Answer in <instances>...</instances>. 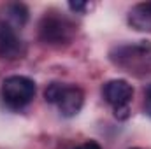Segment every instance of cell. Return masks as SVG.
Masks as SVG:
<instances>
[{
	"mask_svg": "<svg viewBox=\"0 0 151 149\" xmlns=\"http://www.w3.org/2000/svg\"><path fill=\"white\" fill-rule=\"evenodd\" d=\"M128 25L137 32H151V2L135 4L130 9Z\"/></svg>",
	"mask_w": 151,
	"mask_h": 149,
	"instance_id": "8992f818",
	"label": "cell"
},
{
	"mask_svg": "<svg viewBox=\"0 0 151 149\" xmlns=\"http://www.w3.org/2000/svg\"><path fill=\"white\" fill-rule=\"evenodd\" d=\"M113 60L128 72H135V69H144L146 62L151 60V44L148 40H141L134 46H121L113 54Z\"/></svg>",
	"mask_w": 151,
	"mask_h": 149,
	"instance_id": "3957f363",
	"label": "cell"
},
{
	"mask_svg": "<svg viewBox=\"0 0 151 149\" xmlns=\"http://www.w3.org/2000/svg\"><path fill=\"white\" fill-rule=\"evenodd\" d=\"M65 84H62V82H51V84H47V88H46V91H44V98H46V102H49V104H58L60 102V98H62V95H63V91H65Z\"/></svg>",
	"mask_w": 151,
	"mask_h": 149,
	"instance_id": "9c48e42d",
	"label": "cell"
},
{
	"mask_svg": "<svg viewBox=\"0 0 151 149\" xmlns=\"http://www.w3.org/2000/svg\"><path fill=\"white\" fill-rule=\"evenodd\" d=\"M19 39L16 35L14 28L7 23L0 21V56L4 58H16L19 54Z\"/></svg>",
	"mask_w": 151,
	"mask_h": 149,
	"instance_id": "52a82bcc",
	"label": "cell"
},
{
	"mask_svg": "<svg viewBox=\"0 0 151 149\" xmlns=\"http://www.w3.org/2000/svg\"><path fill=\"white\" fill-rule=\"evenodd\" d=\"M35 82L25 75H11L2 82V98L12 109H21L28 105L35 97Z\"/></svg>",
	"mask_w": 151,
	"mask_h": 149,
	"instance_id": "6da1fadb",
	"label": "cell"
},
{
	"mask_svg": "<svg viewBox=\"0 0 151 149\" xmlns=\"http://www.w3.org/2000/svg\"><path fill=\"white\" fill-rule=\"evenodd\" d=\"M102 93H104V98L107 100V104H111L113 107H121V105L130 104V100L134 97V88L125 79H113L104 84Z\"/></svg>",
	"mask_w": 151,
	"mask_h": 149,
	"instance_id": "277c9868",
	"label": "cell"
},
{
	"mask_svg": "<svg viewBox=\"0 0 151 149\" xmlns=\"http://www.w3.org/2000/svg\"><path fill=\"white\" fill-rule=\"evenodd\" d=\"M83 104H84V93L81 88L77 86H67L60 102L56 104L58 109L62 112V116L65 117H74L76 114H79V111L83 109Z\"/></svg>",
	"mask_w": 151,
	"mask_h": 149,
	"instance_id": "5b68a950",
	"label": "cell"
},
{
	"mask_svg": "<svg viewBox=\"0 0 151 149\" xmlns=\"http://www.w3.org/2000/svg\"><path fill=\"white\" fill-rule=\"evenodd\" d=\"M5 14H7V23L11 28L14 27H23L28 19V9L23 4H9L5 7Z\"/></svg>",
	"mask_w": 151,
	"mask_h": 149,
	"instance_id": "ba28073f",
	"label": "cell"
},
{
	"mask_svg": "<svg viewBox=\"0 0 151 149\" xmlns=\"http://www.w3.org/2000/svg\"><path fill=\"white\" fill-rule=\"evenodd\" d=\"M69 7H70L74 12H81V14H83V12H86L88 9H91V4L83 2V0H76V2L70 0V2H69Z\"/></svg>",
	"mask_w": 151,
	"mask_h": 149,
	"instance_id": "30bf717a",
	"label": "cell"
},
{
	"mask_svg": "<svg viewBox=\"0 0 151 149\" xmlns=\"http://www.w3.org/2000/svg\"><path fill=\"white\" fill-rule=\"evenodd\" d=\"M114 116L121 121L130 117V105H121V107H114Z\"/></svg>",
	"mask_w": 151,
	"mask_h": 149,
	"instance_id": "8fae6325",
	"label": "cell"
},
{
	"mask_svg": "<svg viewBox=\"0 0 151 149\" xmlns=\"http://www.w3.org/2000/svg\"><path fill=\"white\" fill-rule=\"evenodd\" d=\"M144 112L151 117V84L146 88V100H144Z\"/></svg>",
	"mask_w": 151,
	"mask_h": 149,
	"instance_id": "7c38bea8",
	"label": "cell"
},
{
	"mask_svg": "<svg viewBox=\"0 0 151 149\" xmlns=\"http://www.w3.org/2000/svg\"><path fill=\"white\" fill-rule=\"evenodd\" d=\"M132 149H141V148H132Z\"/></svg>",
	"mask_w": 151,
	"mask_h": 149,
	"instance_id": "5bb4252c",
	"label": "cell"
},
{
	"mask_svg": "<svg viewBox=\"0 0 151 149\" xmlns=\"http://www.w3.org/2000/svg\"><path fill=\"white\" fill-rule=\"evenodd\" d=\"M39 37L47 46H65L74 37V27L65 18L49 14L39 23Z\"/></svg>",
	"mask_w": 151,
	"mask_h": 149,
	"instance_id": "7a4b0ae2",
	"label": "cell"
},
{
	"mask_svg": "<svg viewBox=\"0 0 151 149\" xmlns=\"http://www.w3.org/2000/svg\"><path fill=\"white\" fill-rule=\"evenodd\" d=\"M76 149H102L97 142H93V140H90V142H84V144H81V146H77Z\"/></svg>",
	"mask_w": 151,
	"mask_h": 149,
	"instance_id": "4fadbf2b",
	"label": "cell"
}]
</instances>
